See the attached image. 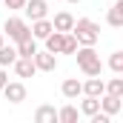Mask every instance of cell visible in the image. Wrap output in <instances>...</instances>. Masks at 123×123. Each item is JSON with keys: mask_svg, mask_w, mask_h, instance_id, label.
Here are the masks:
<instances>
[{"mask_svg": "<svg viewBox=\"0 0 123 123\" xmlns=\"http://www.w3.org/2000/svg\"><path fill=\"white\" fill-rule=\"evenodd\" d=\"M31 60H34V66H37V72H55V69H57V57H55L52 52H46V49H43V52L37 49Z\"/></svg>", "mask_w": 123, "mask_h": 123, "instance_id": "8992f818", "label": "cell"}, {"mask_svg": "<svg viewBox=\"0 0 123 123\" xmlns=\"http://www.w3.org/2000/svg\"><path fill=\"white\" fill-rule=\"evenodd\" d=\"M0 92H3V97H6L9 103H14V106L26 100V86H23V80H9Z\"/></svg>", "mask_w": 123, "mask_h": 123, "instance_id": "277c9868", "label": "cell"}, {"mask_svg": "<svg viewBox=\"0 0 123 123\" xmlns=\"http://www.w3.org/2000/svg\"><path fill=\"white\" fill-rule=\"evenodd\" d=\"M106 94H115V97H123V77H112L109 83H106Z\"/></svg>", "mask_w": 123, "mask_h": 123, "instance_id": "44dd1931", "label": "cell"}, {"mask_svg": "<svg viewBox=\"0 0 123 123\" xmlns=\"http://www.w3.org/2000/svg\"><path fill=\"white\" fill-rule=\"evenodd\" d=\"M3 43H6V34H3V31H0V46H3Z\"/></svg>", "mask_w": 123, "mask_h": 123, "instance_id": "d4e9b609", "label": "cell"}, {"mask_svg": "<svg viewBox=\"0 0 123 123\" xmlns=\"http://www.w3.org/2000/svg\"><path fill=\"white\" fill-rule=\"evenodd\" d=\"M14 60H17V49H14L12 43H9V46L3 43V46H0V66H6V69H9Z\"/></svg>", "mask_w": 123, "mask_h": 123, "instance_id": "d6986e66", "label": "cell"}, {"mask_svg": "<svg viewBox=\"0 0 123 123\" xmlns=\"http://www.w3.org/2000/svg\"><path fill=\"white\" fill-rule=\"evenodd\" d=\"M6 83H9V69H6V66H0V89H3Z\"/></svg>", "mask_w": 123, "mask_h": 123, "instance_id": "cb8c5ba5", "label": "cell"}, {"mask_svg": "<svg viewBox=\"0 0 123 123\" xmlns=\"http://www.w3.org/2000/svg\"><path fill=\"white\" fill-rule=\"evenodd\" d=\"M23 12H26V17H29V20H40V17H49V3H46V0H26Z\"/></svg>", "mask_w": 123, "mask_h": 123, "instance_id": "5b68a950", "label": "cell"}, {"mask_svg": "<svg viewBox=\"0 0 123 123\" xmlns=\"http://www.w3.org/2000/svg\"><path fill=\"white\" fill-rule=\"evenodd\" d=\"M14 49H17V57H34V52H37V40H34V37H26V40L14 43Z\"/></svg>", "mask_w": 123, "mask_h": 123, "instance_id": "2e32d148", "label": "cell"}, {"mask_svg": "<svg viewBox=\"0 0 123 123\" xmlns=\"http://www.w3.org/2000/svg\"><path fill=\"white\" fill-rule=\"evenodd\" d=\"M77 46H80V43H77V37H74L72 31H66V34H63V46H60V55H74V52H77Z\"/></svg>", "mask_w": 123, "mask_h": 123, "instance_id": "ffe728a7", "label": "cell"}, {"mask_svg": "<svg viewBox=\"0 0 123 123\" xmlns=\"http://www.w3.org/2000/svg\"><path fill=\"white\" fill-rule=\"evenodd\" d=\"M3 34H6V37H9L12 43H20V40L31 37L29 20H26V17H9V20L3 23Z\"/></svg>", "mask_w": 123, "mask_h": 123, "instance_id": "3957f363", "label": "cell"}, {"mask_svg": "<svg viewBox=\"0 0 123 123\" xmlns=\"http://www.w3.org/2000/svg\"><path fill=\"white\" fill-rule=\"evenodd\" d=\"M60 92H63L66 100H77V97L83 94V83H80L77 77H66V80H63V86H60Z\"/></svg>", "mask_w": 123, "mask_h": 123, "instance_id": "9c48e42d", "label": "cell"}, {"mask_svg": "<svg viewBox=\"0 0 123 123\" xmlns=\"http://www.w3.org/2000/svg\"><path fill=\"white\" fill-rule=\"evenodd\" d=\"M31 37H34V40H43V37H46V34H49V31H52V20H49V17H40V20H31Z\"/></svg>", "mask_w": 123, "mask_h": 123, "instance_id": "5bb4252c", "label": "cell"}, {"mask_svg": "<svg viewBox=\"0 0 123 123\" xmlns=\"http://www.w3.org/2000/svg\"><path fill=\"white\" fill-rule=\"evenodd\" d=\"M34 123H57V109L49 106V103L37 106V112H34Z\"/></svg>", "mask_w": 123, "mask_h": 123, "instance_id": "7c38bea8", "label": "cell"}, {"mask_svg": "<svg viewBox=\"0 0 123 123\" xmlns=\"http://www.w3.org/2000/svg\"><path fill=\"white\" fill-rule=\"evenodd\" d=\"M109 69L115 74H123V52H112L109 55Z\"/></svg>", "mask_w": 123, "mask_h": 123, "instance_id": "7402d4cb", "label": "cell"}, {"mask_svg": "<svg viewBox=\"0 0 123 123\" xmlns=\"http://www.w3.org/2000/svg\"><path fill=\"white\" fill-rule=\"evenodd\" d=\"M77 115H80V109H74L72 103H66L57 109V123H77Z\"/></svg>", "mask_w": 123, "mask_h": 123, "instance_id": "e0dca14e", "label": "cell"}, {"mask_svg": "<svg viewBox=\"0 0 123 123\" xmlns=\"http://www.w3.org/2000/svg\"><path fill=\"white\" fill-rule=\"evenodd\" d=\"M106 23L112 29H123V0H115L112 9L106 12Z\"/></svg>", "mask_w": 123, "mask_h": 123, "instance_id": "30bf717a", "label": "cell"}, {"mask_svg": "<svg viewBox=\"0 0 123 123\" xmlns=\"http://www.w3.org/2000/svg\"><path fill=\"white\" fill-rule=\"evenodd\" d=\"M0 3H3L9 12H17V9H23V6H26V0H0Z\"/></svg>", "mask_w": 123, "mask_h": 123, "instance_id": "603a6c76", "label": "cell"}, {"mask_svg": "<svg viewBox=\"0 0 123 123\" xmlns=\"http://www.w3.org/2000/svg\"><path fill=\"white\" fill-rule=\"evenodd\" d=\"M12 69H14V74H17V77H23V80L37 74V66H34L31 57H17V60L12 63Z\"/></svg>", "mask_w": 123, "mask_h": 123, "instance_id": "52a82bcc", "label": "cell"}, {"mask_svg": "<svg viewBox=\"0 0 123 123\" xmlns=\"http://www.w3.org/2000/svg\"><path fill=\"white\" fill-rule=\"evenodd\" d=\"M103 92H106V83L100 80V74H97V77H89V80L83 83V94H89V97H100Z\"/></svg>", "mask_w": 123, "mask_h": 123, "instance_id": "9a60e30c", "label": "cell"}, {"mask_svg": "<svg viewBox=\"0 0 123 123\" xmlns=\"http://www.w3.org/2000/svg\"><path fill=\"white\" fill-rule=\"evenodd\" d=\"M94 112H100V97H89V94H83V100H80V115L92 117Z\"/></svg>", "mask_w": 123, "mask_h": 123, "instance_id": "ac0fdd59", "label": "cell"}, {"mask_svg": "<svg viewBox=\"0 0 123 123\" xmlns=\"http://www.w3.org/2000/svg\"><path fill=\"white\" fill-rule=\"evenodd\" d=\"M63 34L66 31H49L46 37H43V43H46V52H52V55H60V46H63Z\"/></svg>", "mask_w": 123, "mask_h": 123, "instance_id": "4fadbf2b", "label": "cell"}, {"mask_svg": "<svg viewBox=\"0 0 123 123\" xmlns=\"http://www.w3.org/2000/svg\"><path fill=\"white\" fill-rule=\"evenodd\" d=\"M69 3H72V6H74V3H80V0H69Z\"/></svg>", "mask_w": 123, "mask_h": 123, "instance_id": "484cf974", "label": "cell"}, {"mask_svg": "<svg viewBox=\"0 0 123 123\" xmlns=\"http://www.w3.org/2000/svg\"><path fill=\"white\" fill-rule=\"evenodd\" d=\"M72 26H74V14L72 12H57L55 20H52V29L55 31H72Z\"/></svg>", "mask_w": 123, "mask_h": 123, "instance_id": "8fae6325", "label": "cell"}, {"mask_svg": "<svg viewBox=\"0 0 123 123\" xmlns=\"http://www.w3.org/2000/svg\"><path fill=\"white\" fill-rule=\"evenodd\" d=\"M123 109V97H115V94H100V112H106L109 117H115L117 112Z\"/></svg>", "mask_w": 123, "mask_h": 123, "instance_id": "ba28073f", "label": "cell"}, {"mask_svg": "<svg viewBox=\"0 0 123 123\" xmlns=\"http://www.w3.org/2000/svg\"><path fill=\"white\" fill-rule=\"evenodd\" d=\"M74 57H77V66L83 69L86 77H97L103 72V63H100V55L94 52V46H77Z\"/></svg>", "mask_w": 123, "mask_h": 123, "instance_id": "6da1fadb", "label": "cell"}, {"mask_svg": "<svg viewBox=\"0 0 123 123\" xmlns=\"http://www.w3.org/2000/svg\"><path fill=\"white\" fill-rule=\"evenodd\" d=\"M72 34L77 37L80 46H94V43L100 40V26H97L94 20H89V17H77L74 26H72Z\"/></svg>", "mask_w": 123, "mask_h": 123, "instance_id": "7a4b0ae2", "label": "cell"}]
</instances>
